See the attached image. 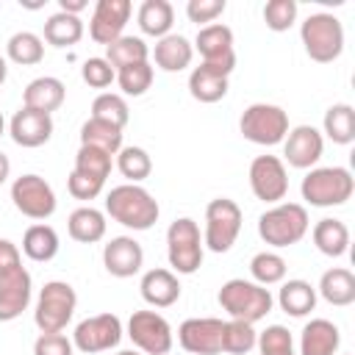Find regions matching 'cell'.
Instances as JSON below:
<instances>
[{
    "instance_id": "obj_1",
    "label": "cell",
    "mask_w": 355,
    "mask_h": 355,
    "mask_svg": "<svg viewBox=\"0 0 355 355\" xmlns=\"http://www.w3.org/2000/svg\"><path fill=\"white\" fill-rule=\"evenodd\" d=\"M31 275L14 241L0 239V322H14L31 302Z\"/></svg>"
},
{
    "instance_id": "obj_2",
    "label": "cell",
    "mask_w": 355,
    "mask_h": 355,
    "mask_svg": "<svg viewBox=\"0 0 355 355\" xmlns=\"http://www.w3.org/2000/svg\"><path fill=\"white\" fill-rule=\"evenodd\" d=\"M105 214L130 230H150L158 222L161 208H158V200L139 183H122L108 191Z\"/></svg>"
},
{
    "instance_id": "obj_3",
    "label": "cell",
    "mask_w": 355,
    "mask_h": 355,
    "mask_svg": "<svg viewBox=\"0 0 355 355\" xmlns=\"http://www.w3.org/2000/svg\"><path fill=\"white\" fill-rule=\"evenodd\" d=\"M216 300H219L222 311H227L230 319H239L247 324L261 322L275 305V297L266 286H258V283L244 280V277H233V280L222 283Z\"/></svg>"
},
{
    "instance_id": "obj_4",
    "label": "cell",
    "mask_w": 355,
    "mask_h": 355,
    "mask_svg": "<svg viewBox=\"0 0 355 355\" xmlns=\"http://www.w3.org/2000/svg\"><path fill=\"white\" fill-rule=\"evenodd\" d=\"M302 200L316 208L344 205L355 191V178L347 166H316L302 178Z\"/></svg>"
},
{
    "instance_id": "obj_5",
    "label": "cell",
    "mask_w": 355,
    "mask_h": 355,
    "mask_svg": "<svg viewBox=\"0 0 355 355\" xmlns=\"http://www.w3.org/2000/svg\"><path fill=\"white\" fill-rule=\"evenodd\" d=\"M308 211L300 202H277L258 216V236L269 247H291L308 233Z\"/></svg>"
},
{
    "instance_id": "obj_6",
    "label": "cell",
    "mask_w": 355,
    "mask_h": 355,
    "mask_svg": "<svg viewBox=\"0 0 355 355\" xmlns=\"http://www.w3.org/2000/svg\"><path fill=\"white\" fill-rule=\"evenodd\" d=\"M300 39H302L305 53L311 55V61L330 64L344 50V25H341L338 17H333L327 11H319V14H311L302 22Z\"/></svg>"
},
{
    "instance_id": "obj_7",
    "label": "cell",
    "mask_w": 355,
    "mask_h": 355,
    "mask_svg": "<svg viewBox=\"0 0 355 355\" xmlns=\"http://www.w3.org/2000/svg\"><path fill=\"white\" fill-rule=\"evenodd\" d=\"M75 308H78L75 288L69 283H64V280H50L39 291L33 322H36V327L42 333H61L72 322Z\"/></svg>"
},
{
    "instance_id": "obj_8",
    "label": "cell",
    "mask_w": 355,
    "mask_h": 355,
    "mask_svg": "<svg viewBox=\"0 0 355 355\" xmlns=\"http://www.w3.org/2000/svg\"><path fill=\"white\" fill-rule=\"evenodd\" d=\"M166 258L178 275H194L202 266V236L191 216H180L166 230Z\"/></svg>"
},
{
    "instance_id": "obj_9",
    "label": "cell",
    "mask_w": 355,
    "mask_h": 355,
    "mask_svg": "<svg viewBox=\"0 0 355 355\" xmlns=\"http://www.w3.org/2000/svg\"><path fill=\"white\" fill-rule=\"evenodd\" d=\"M239 130L247 141L252 144H280L288 133V114L280 105L272 103H252L244 108L241 119H239Z\"/></svg>"
},
{
    "instance_id": "obj_10",
    "label": "cell",
    "mask_w": 355,
    "mask_h": 355,
    "mask_svg": "<svg viewBox=\"0 0 355 355\" xmlns=\"http://www.w3.org/2000/svg\"><path fill=\"white\" fill-rule=\"evenodd\" d=\"M241 233V208L230 197H216L205 205L202 244L211 252H227Z\"/></svg>"
},
{
    "instance_id": "obj_11",
    "label": "cell",
    "mask_w": 355,
    "mask_h": 355,
    "mask_svg": "<svg viewBox=\"0 0 355 355\" xmlns=\"http://www.w3.org/2000/svg\"><path fill=\"white\" fill-rule=\"evenodd\" d=\"M11 202L28 219H50L55 214V191L42 175H19L11 183Z\"/></svg>"
},
{
    "instance_id": "obj_12",
    "label": "cell",
    "mask_w": 355,
    "mask_h": 355,
    "mask_svg": "<svg viewBox=\"0 0 355 355\" xmlns=\"http://www.w3.org/2000/svg\"><path fill=\"white\" fill-rule=\"evenodd\" d=\"M128 336L144 355H169L172 349V327L158 311H133L128 319Z\"/></svg>"
},
{
    "instance_id": "obj_13",
    "label": "cell",
    "mask_w": 355,
    "mask_h": 355,
    "mask_svg": "<svg viewBox=\"0 0 355 355\" xmlns=\"http://www.w3.org/2000/svg\"><path fill=\"white\" fill-rule=\"evenodd\" d=\"M194 47L202 55V67L230 78V72L236 67V50H233V31L227 25L211 22V25L200 28L197 39H194Z\"/></svg>"
},
{
    "instance_id": "obj_14",
    "label": "cell",
    "mask_w": 355,
    "mask_h": 355,
    "mask_svg": "<svg viewBox=\"0 0 355 355\" xmlns=\"http://www.w3.org/2000/svg\"><path fill=\"white\" fill-rule=\"evenodd\" d=\"M122 341V322L116 313H97L83 322H78L72 333V347H78L86 355L105 352Z\"/></svg>"
},
{
    "instance_id": "obj_15",
    "label": "cell",
    "mask_w": 355,
    "mask_h": 355,
    "mask_svg": "<svg viewBox=\"0 0 355 355\" xmlns=\"http://www.w3.org/2000/svg\"><path fill=\"white\" fill-rule=\"evenodd\" d=\"M250 189L258 200L277 205L288 194V172L277 155H258L250 164Z\"/></svg>"
},
{
    "instance_id": "obj_16",
    "label": "cell",
    "mask_w": 355,
    "mask_h": 355,
    "mask_svg": "<svg viewBox=\"0 0 355 355\" xmlns=\"http://www.w3.org/2000/svg\"><path fill=\"white\" fill-rule=\"evenodd\" d=\"M225 322L214 316H194L178 327V341L191 355H219L222 352Z\"/></svg>"
},
{
    "instance_id": "obj_17",
    "label": "cell",
    "mask_w": 355,
    "mask_h": 355,
    "mask_svg": "<svg viewBox=\"0 0 355 355\" xmlns=\"http://www.w3.org/2000/svg\"><path fill=\"white\" fill-rule=\"evenodd\" d=\"M130 0H97L94 11H92V19H89V36L97 42V44H111L122 36L128 19H130Z\"/></svg>"
},
{
    "instance_id": "obj_18",
    "label": "cell",
    "mask_w": 355,
    "mask_h": 355,
    "mask_svg": "<svg viewBox=\"0 0 355 355\" xmlns=\"http://www.w3.org/2000/svg\"><path fill=\"white\" fill-rule=\"evenodd\" d=\"M324 150V136L313 125H297L283 139V155L294 169H311Z\"/></svg>"
},
{
    "instance_id": "obj_19",
    "label": "cell",
    "mask_w": 355,
    "mask_h": 355,
    "mask_svg": "<svg viewBox=\"0 0 355 355\" xmlns=\"http://www.w3.org/2000/svg\"><path fill=\"white\" fill-rule=\"evenodd\" d=\"M8 133H11L14 144H19V147H31V150H33V147H42V144H47L50 136H53V116L22 105V108L11 116Z\"/></svg>"
},
{
    "instance_id": "obj_20",
    "label": "cell",
    "mask_w": 355,
    "mask_h": 355,
    "mask_svg": "<svg viewBox=\"0 0 355 355\" xmlns=\"http://www.w3.org/2000/svg\"><path fill=\"white\" fill-rule=\"evenodd\" d=\"M103 263L114 277H133L144 263V250L133 236H114L103 247Z\"/></svg>"
},
{
    "instance_id": "obj_21",
    "label": "cell",
    "mask_w": 355,
    "mask_h": 355,
    "mask_svg": "<svg viewBox=\"0 0 355 355\" xmlns=\"http://www.w3.org/2000/svg\"><path fill=\"white\" fill-rule=\"evenodd\" d=\"M141 297L153 308H169L180 300V283L172 269H150L141 275Z\"/></svg>"
},
{
    "instance_id": "obj_22",
    "label": "cell",
    "mask_w": 355,
    "mask_h": 355,
    "mask_svg": "<svg viewBox=\"0 0 355 355\" xmlns=\"http://www.w3.org/2000/svg\"><path fill=\"white\" fill-rule=\"evenodd\" d=\"M64 97H67L64 83L58 78H53V75H42V78H33L25 86L22 105L33 108V111H42V114H53L55 108L64 105Z\"/></svg>"
},
{
    "instance_id": "obj_23",
    "label": "cell",
    "mask_w": 355,
    "mask_h": 355,
    "mask_svg": "<svg viewBox=\"0 0 355 355\" xmlns=\"http://www.w3.org/2000/svg\"><path fill=\"white\" fill-rule=\"evenodd\" d=\"M341 333L330 319H311L300 336V355H336Z\"/></svg>"
},
{
    "instance_id": "obj_24",
    "label": "cell",
    "mask_w": 355,
    "mask_h": 355,
    "mask_svg": "<svg viewBox=\"0 0 355 355\" xmlns=\"http://www.w3.org/2000/svg\"><path fill=\"white\" fill-rule=\"evenodd\" d=\"M153 58H155V67H161L164 72H180V69H186L191 64L194 44L180 33H166L164 39L155 42Z\"/></svg>"
},
{
    "instance_id": "obj_25",
    "label": "cell",
    "mask_w": 355,
    "mask_h": 355,
    "mask_svg": "<svg viewBox=\"0 0 355 355\" xmlns=\"http://www.w3.org/2000/svg\"><path fill=\"white\" fill-rule=\"evenodd\" d=\"M313 236V244L322 255L327 258H341L347 250H349V227L341 222V219H319L311 230Z\"/></svg>"
},
{
    "instance_id": "obj_26",
    "label": "cell",
    "mask_w": 355,
    "mask_h": 355,
    "mask_svg": "<svg viewBox=\"0 0 355 355\" xmlns=\"http://www.w3.org/2000/svg\"><path fill=\"white\" fill-rule=\"evenodd\" d=\"M67 230L75 241L80 244H94L105 236V214L92 208V205H83V208H75L67 219Z\"/></svg>"
},
{
    "instance_id": "obj_27",
    "label": "cell",
    "mask_w": 355,
    "mask_h": 355,
    "mask_svg": "<svg viewBox=\"0 0 355 355\" xmlns=\"http://www.w3.org/2000/svg\"><path fill=\"white\" fill-rule=\"evenodd\" d=\"M319 294L330 305H352L355 302V275L344 266H333L319 277Z\"/></svg>"
},
{
    "instance_id": "obj_28",
    "label": "cell",
    "mask_w": 355,
    "mask_h": 355,
    "mask_svg": "<svg viewBox=\"0 0 355 355\" xmlns=\"http://www.w3.org/2000/svg\"><path fill=\"white\" fill-rule=\"evenodd\" d=\"M277 305L288 316H305L316 308V288L308 280H300V277L286 280L277 291Z\"/></svg>"
},
{
    "instance_id": "obj_29",
    "label": "cell",
    "mask_w": 355,
    "mask_h": 355,
    "mask_svg": "<svg viewBox=\"0 0 355 355\" xmlns=\"http://www.w3.org/2000/svg\"><path fill=\"white\" fill-rule=\"evenodd\" d=\"M136 19H139L141 33L155 36V39H164L169 33L172 22H175V8H172L169 0H144L139 6Z\"/></svg>"
},
{
    "instance_id": "obj_30",
    "label": "cell",
    "mask_w": 355,
    "mask_h": 355,
    "mask_svg": "<svg viewBox=\"0 0 355 355\" xmlns=\"http://www.w3.org/2000/svg\"><path fill=\"white\" fill-rule=\"evenodd\" d=\"M58 233L50 227V225H44V222H39V225H31L28 230H25V236H22V252L31 258V261H36V263H44V261H53L55 255H58Z\"/></svg>"
},
{
    "instance_id": "obj_31",
    "label": "cell",
    "mask_w": 355,
    "mask_h": 355,
    "mask_svg": "<svg viewBox=\"0 0 355 355\" xmlns=\"http://www.w3.org/2000/svg\"><path fill=\"white\" fill-rule=\"evenodd\" d=\"M83 39V19L75 14L55 11L44 22V42L53 47H72Z\"/></svg>"
},
{
    "instance_id": "obj_32",
    "label": "cell",
    "mask_w": 355,
    "mask_h": 355,
    "mask_svg": "<svg viewBox=\"0 0 355 355\" xmlns=\"http://www.w3.org/2000/svg\"><path fill=\"white\" fill-rule=\"evenodd\" d=\"M80 144L105 150L108 155H116V153L122 150V128L89 116V119L80 125Z\"/></svg>"
},
{
    "instance_id": "obj_33",
    "label": "cell",
    "mask_w": 355,
    "mask_h": 355,
    "mask_svg": "<svg viewBox=\"0 0 355 355\" xmlns=\"http://www.w3.org/2000/svg\"><path fill=\"white\" fill-rule=\"evenodd\" d=\"M189 92L200 103H219L227 94V75H219L200 64L189 75Z\"/></svg>"
},
{
    "instance_id": "obj_34",
    "label": "cell",
    "mask_w": 355,
    "mask_h": 355,
    "mask_svg": "<svg viewBox=\"0 0 355 355\" xmlns=\"http://www.w3.org/2000/svg\"><path fill=\"white\" fill-rule=\"evenodd\" d=\"M324 136L336 144H352L355 141V111L349 103H336L324 111L322 119Z\"/></svg>"
},
{
    "instance_id": "obj_35",
    "label": "cell",
    "mask_w": 355,
    "mask_h": 355,
    "mask_svg": "<svg viewBox=\"0 0 355 355\" xmlns=\"http://www.w3.org/2000/svg\"><path fill=\"white\" fill-rule=\"evenodd\" d=\"M6 55L19 67H33L44 58V39L33 31H17L6 42Z\"/></svg>"
},
{
    "instance_id": "obj_36",
    "label": "cell",
    "mask_w": 355,
    "mask_h": 355,
    "mask_svg": "<svg viewBox=\"0 0 355 355\" xmlns=\"http://www.w3.org/2000/svg\"><path fill=\"white\" fill-rule=\"evenodd\" d=\"M147 58H150V47L139 36H125L122 33L116 42H111L105 47V61L114 69H122V67H130V64H141Z\"/></svg>"
},
{
    "instance_id": "obj_37",
    "label": "cell",
    "mask_w": 355,
    "mask_h": 355,
    "mask_svg": "<svg viewBox=\"0 0 355 355\" xmlns=\"http://www.w3.org/2000/svg\"><path fill=\"white\" fill-rule=\"evenodd\" d=\"M286 261L283 255L272 252V250H263L258 255H252L250 261V275H252V283L258 286H275V283H283L286 280Z\"/></svg>"
},
{
    "instance_id": "obj_38",
    "label": "cell",
    "mask_w": 355,
    "mask_h": 355,
    "mask_svg": "<svg viewBox=\"0 0 355 355\" xmlns=\"http://www.w3.org/2000/svg\"><path fill=\"white\" fill-rule=\"evenodd\" d=\"M111 166H114V155H108L105 150L80 144V150H78V155H75V172L105 183V178L111 175Z\"/></svg>"
},
{
    "instance_id": "obj_39",
    "label": "cell",
    "mask_w": 355,
    "mask_h": 355,
    "mask_svg": "<svg viewBox=\"0 0 355 355\" xmlns=\"http://www.w3.org/2000/svg\"><path fill=\"white\" fill-rule=\"evenodd\" d=\"M255 341H258V333H255L252 324L239 322V319L225 322L222 352H227V355H247L250 349H255Z\"/></svg>"
},
{
    "instance_id": "obj_40",
    "label": "cell",
    "mask_w": 355,
    "mask_h": 355,
    "mask_svg": "<svg viewBox=\"0 0 355 355\" xmlns=\"http://www.w3.org/2000/svg\"><path fill=\"white\" fill-rule=\"evenodd\" d=\"M92 116L94 119H103V122H111L116 128H125L128 119H130V108L125 103L122 94H114V92H103L94 97L92 103Z\"/></svg>"
},
{
    "instance_id": "obj_41",
    "label": "cell",
    "mask_w": 355,
    "mask_h": 355,
    "mask_svg": "<svg viewBox=\"0 0 355 355\" xmlns=\"http://www.w3.org/2000/svg\"><path fill=\"white\" fill-rule=\"evenodd\" d=\"M116 169L122 172V178H128L130 183H141L144 178H150L153 172V161L147 155L144 147H122L116 153Z\"/></svg>"
},
{
    "instance_id": "obj_42",
    "label": "cell",
    "mask_w": 355,
    "mask_h": 355,
    "mask_svg": "<svg viewBox=\"0 0 355 355\" xmlns=\"http://www.w3.org/2000/svg\"><path fill=\"white\" fill-rule=\"evenodd\" d=\"M153 64L150 61H141V64H130V67H122L116 69V83L122 89V94L128 97H141L150 86H153Z\"/></svg>"
},
{
    "instance_id": "obj_43",
    "label": "cell",
    "mask_w": 355,
    "mask_h": 355,
    "mask_svg": "<svg viewBox=\"0 0 355 355\" xmlns=\"http://www.w3.org/2000/svg\"><path fill=\"white\" fill-rule=\"evenodd\" d=\"M255 347L261 349V355H291L294 352V338H291L288 327L269 324L263 333H258Z\"/></svg>"
},
{
    "instance_id": "obj_44",
    "label": "cell",
    "mask_w": 355,
    "mask_h": 355,
    "mask_svg": "<svg viewBox=\"0 0 355 355\" xmlns=\"http://www.w3.org/2000/svg\"><path fill=\"white\" fill-rule=\"evenodd\" d=\"M294 19H297V3L294 0H269L263 6V22L275 33L288 31L294 25Z\"/></svg>"
},
{
    "instance_id": "obj_45",
    "label": "cell",
    "mask_w": 355,
    "mask_h": 355,
    "mask_svg": "<svg viewBox=\"0 0 355 355\" xmlns=\"http://www.w3.org/2000/svg\"><path fill=\"white\" fill-rule=\"evenodd\" d=\"M80 78L92 89H105V86H111L116 80V69L105 58H86L83 67H80Z\"/></svg>"
},
{
    "instance_id": "obj_46",
    "label": "cell",
    "mask_w": 355,
    "mask_h": 355,
    "mask_svg": "<svg viewBox=\"0 0 355 355\" xmlns=\"http://www.w3.org/2000/svg\"><path fill=\"white\" fill-rule=\"evenodd\" d=\"M225 8H227L225 0H189V3H186V17H189L191 22H197V25L205 28V25H211L216 17H222Z\"/></svg>"
},
{
    "instance_id": "obj_47",
    "label": "cell",
    "mask_w": 355,
    "mask_h": 355,
    "mask_svg": "<svg viewBox=\"0 0 355 355\" xmlns=\"http://www.w3.org/2000/svg\"><path fill=\"white\" fill-rule=\"evenodd\" d=\"M72 341L64 333H42L33 341V355H72Z\"/></svg>"
},
{
    "instance_id": "obj_48",
    "label": "cell",
    "mask_w": 355,
    "mask_h": 355,
    "mask_svg": "<svg viewBox=\"0 0 355 355\" xmlns=\"http://www.w3.org/2000/svg\"><path fill=\"white\" fill-rule=\"evenodd\" d=\"M103 186L105 183H100V180H94V178H86V175H80V172H69V180H67V189H69V194L75 197V200H94L100 191H103Z\"/></svg>"
},
{
    "instance_id": "obj_49",
    "label": "cell",
    "mask_w": 355,
    "mask_h": 355,
    "mask_svg": "<svg viewBox=\"0 0 355 355\" xmlns=\"http://www.w3.org/2000/svg\"><path fill=\"white\" fill-rule=\"evenodd\" d=\"M86 8V0H58V11H64V14H80Z\"/></svg>"
},
{
    "instance_id": "obj_50",
    "label": "cell",
    "mask_w": 355,
    "mask_h": 355,
    "mask_svg": "<svg viewBox=\"0 0 355 355\" xmlns=\"http://www.w3.org/2000/svg\"><path fill=\"white\" fill-rule=\"evenodd\" d=\"M8 175H11V161L6 153H0V186L8 180Z\"/></svg>"
},
{
    "instance_id": "obj_51",
    "label": "cell",
    "mask_w": 355,
    "mask_h": 355,
    "mask_svg": "<svg viewBox=\"0 0 355 355\" xmlns=\"http://www.w3.org/2000/svg\"><path fill=\"white\" fill-rule=\"evenodd\" d=\"M6 75H8V64H6V58L0 55V86L6 83Z\"/></svg>"
},
{
    "instance_id": "obj_52",
    "label": "cell",
    "mask_w": 355,
    "mask_h": 355,
    "mask_svg": "<svg viewBox=\"0 0 355 355\" xmlns=\"http://www.w3.org/2000/svg\"><path fill=\"white\" fill-rule=\"evenodd\" d=\"M116 355H141V352H136V349H122V352H116Z\"/></svg>"
},
{
    "instance_id": "obj_53",
    "label": "cell",
    "mask_w": 355,
    "mask_h": 355,
    "mask_svg": "<svg viewBox=\"0 0 355 355\" xmlns=\"http://www.w3.org/2000/svg\"><path fill=\"white\" fill-rule=\"evenodd\" d=\"M6 133V119H3V114H0V136Z\"/></svg>"
},
{
    "instance_id": "obj_54",
    "label": "cell",
    "mask_w": 355,
    "mask_h": 355,
    "mask_svg": "<svg viewBox=\"0 0 355 355\" xmlns=\"http://www.w3.org/2000/svg\"><path fill=\"white\" fill-rule=\"evenodd\" d=\"M291 355H294V352H291Z\"/></svg>"
}]
</instances>
